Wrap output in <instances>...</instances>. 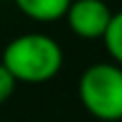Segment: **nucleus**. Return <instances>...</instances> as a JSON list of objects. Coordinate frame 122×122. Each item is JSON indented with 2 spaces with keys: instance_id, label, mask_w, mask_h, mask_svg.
Listing matches in <instances>:
<instances>
[{
  "instance_id": "1",
  "label": "nucleus",
  "mask_w": 122,
  "mask_h": 122,
  "mask_svg": "<svg viewBox=\"0 0 122 122\" xmlns=\"http://www.w3.org/2000/svg\"><path fill=\"white\" fill-rule=\"evenodd\" d=\"M2 66L20 84H45L63 68V50L52 36L27 32L5 45Z\"/></svg>"
},
{
  "instance_id": "2",
  "label": "nucleus",
  "mask_w": 122,
  "mask_h": 122,
  "mask_svg": "<svg viewBox=\"0 0 122 122\" xmlns=\"http://www.w3.org/2000/svg\"><path fill=\"white\" fill-rule=\"evenodd\" d=\"M77 93L93 118L102 122L122 120V66L113 61L88 66L79 77Z\"/></svg>"
},
{
  "instance_id": "3",
  "label": "nucleus",
  "mask_w": 122,
  "mask_h": 122,
  "mask_svg": "<svg viewBox=\"0 0 122 122\" xmlns=\"http://www.w3.org/2000/svg\"><path fill=\"white\" fill-rule=\"evenodd\" d=\"M113 11L104 0H72L66 11L70 32L84 41H97L104 36Z\"/></svg>"
},
{
  "instance_id": "4",
  "label": "nucleus",
  "mask_w": 122,
  "mask_h": 122,
  "mask_svg": "<svg viewBox=\"0 0 122 122\" xmlns=\"http://www.w3.org/2000/svg\"><path fill=\"white\" fill-rule=\"evenodd\" d=\"M20 14L36 23H57L66 18L72 0H14Z\"/></svg>"
},
{
  "instance_id": "5",
  "label": "nucleus",
  "mask_w": 122,
  "mask_h": 122,
  "mask_svg": "<svg viewBox=\"0 0 122 122\" xmlns=\"http://www.w3.org/2000/svg\"><path fill=\"white\" fill-rule=\"evenodd\" d=\"M102 41H104V48L109 52L111 61L122 66V11H115L111 16V23L102 36Z\"/></svg>"
},
{
  "instance_id": "6",
  "label": "nucleus",
  "mask_w": 122,
  "mask_h": 122,
  "mask_svg": "<svg viewBox=\"0 0 122 122\" xmlns=\"http://www.w3.org/2000/svg\"><path fill=\"white\" fill-rule=\"evenodd\" d=\"M16 79L11 77V72H9L7 68L2 66V61H0V104H5L7 100H11V95L16 93Z\"/></svg>"
}]
</instances>
